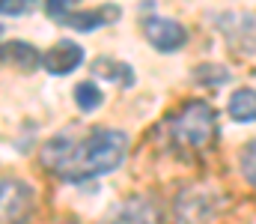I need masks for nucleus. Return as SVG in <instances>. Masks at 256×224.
<instances>
[{
    "mask_svg": "<svg viewBox=\"0 0 256 224\" xmlns=\"http://www.w3.org/2000/svg\"><path fill=\"white\" fill-rule=\"evenodd\" d=\"M220 191L212 185H191L176 200V221L179 224H208L220 209Z\"/></svg>",
    "mask_w": 256,
    "mask_h": 224,
    "instance_id": "5",
    "label": "nucleus"
},
{
    "mask_svg": "<svg viewBox=\"0 0 256 224\" xmlns=\"http://www.w3.org/2000/svg\"><path fill=\"white\" fill-rule=\"evenodd\" d=\"M36 206V191L30 182L0 173V224H27Z\"/></svg>",
    "mask_w": 256,
    "mask_h": 224,
    "instance_id": "4",
    "label": "nucleus"
},
{
    "mask_svg": "<svg viewBox=\"0 0 256 224\" xmlns=\"http://www.w3.org/2000/svg\"><path fill=\"white\" fill-rule=\"evenodd\" d=\"M242 173L250 185H256V141L242 149Z\"/></svg>",
    "mask_w": 256,
    "mask_h": 224,
    "instance_id": "14",
    "label": "nucleus"
},
{
    "mask_svg": "<svg viewBox=\"0 0 256 224\" xmlns=\"http://www.w3.org/2000/svg\"><path fill=\"white\" fill-rule=\"evenodd\" d=\"M102 224H161V212L149 197L122 200Z\"/></svg>",
    "mask_w": 256,
    "mask_h": 224,
    "instance_id": "8",
    "label": "nucleus"
},
{
    "mask_svg": "<svg viewBox=\"0 0 256 224\" xmlns=\"http://www.w3.org/2000/svg\"><path fill=\"white\" fill-rule=\"evenodd\" d=\"M0 36H3V27H0Z\"/></svg>",
    "mask_w": 256,
    "mask_h": 224,
    "instance_id": "16",
    "label": "nucleus"
},
{
    "mask_svg": "<svg viewBox=\"0 0 256 224\" xmlns=\"http://www.w3.org/2000/svg\"><path fill=\"white\" fill-rule=\"evenodd\" d=\"M0 60L18 66V69H24V72H33V69L42 63V57L36 54V48L27 45V42H9V45H3V48H0Z\"/></svg>",
    "mask_w": 256,
    "mask_h": 224,
    "instance_id": "10",
    "label": "nucleus"
},
{
    "mask_svg": "<svg viewBox=\"0 0 256 224\" xmlns=\"http://www.w3.org/2000/svg\"><path fill=\"white\" fill-rule=\"evenodd\" d=\"M128 152V135L120 129H86L63 132L42 147V164L68 182L104 176L122 164Z\"/></svg>",
    "mask_w": 256,
    "mask_h": 224,
    "instance_id": "1",
    "label": "nucleus"
},
{
    "mask_svg": "<svg viewBox=\"0 0 256 224\" xmlns=\"http://www.w3.org/2000/svg\"><path fill=\"white\" fill-rule=\"evenodd\" d=\"M102 90L92 84V81H84V84H78L74 87V102H78V108L80 111H96L98 105H102Z\"/></svg>",
    "mask_w": 256,
    "mask_h": 224,
    "instance_id": "13",
    "label": "nucleus"
},
{
    "mask_svg": "<svg viewBox=\"0 0 256 224\" xmlns=\"http://www.w3.org/2000/svg\"><path fill=\"white\" fill-rule=\"evenodd\" d=\"M170 132H173L176 147L191 149V152H202L218 138V114L212 111V105L194 99L173 117Z\"/></svg>",
    "mask_w": 256,
    "mask_h": 224,
    "instance_id": "2",
    "label": "nucleus"
},
{
    "mask_svg": "<svg viewBox=\"0 0 256 224\" xmlns=\"http://www.w3.org/2000/svg\"><path fill=\"white\" fill-rule=\"evenodd\" d=\"M218 30L238 54H256V18L250 12H224L218 15Z\"/></svg>",
    "mask_w": 256,
    "mask_h": 224,
    "instance_id": "6",
    "label": "nucleus"
},
{
    "mask_svg": "<svg viewBox=\"0 0 256 224\" xmlns=\"http://www.w3.org/2000/svg\"><path fill=\"white\" fill-rule=\"evenodd\" d=\"M45 12L57 24L80 30V33H92L96 27H104V24L120 18V6H114V3L110 6H98V9H78L68 0H51V3H45Z\"/></svg>",
    "mask_w": 256,
    "mask_h": 224,
    "instance_id": "3",
    "label": "nucleus"
},
{
    "mask_svg": "<svg viewBox=\"0 0 256 224\" xmlns=\"http://www.w3.org/2000/svg\"><path fill=\"white\" fill-rule=\"evenodd\" d=\"M92 72L98 75V78H104V81H116V84H122V87H131V84H134V69H131L128 63L110 60V57H98V60L92 63Z\"/></svg>",
    "mask_w": 256,
    "mask_h": 224,
    "instance_id": "12",
    "label": "nucleus"
},
{
    "mask_svg": "<svg viewBox=\"0 0 256 224\" xmlns=\"http://www.w3.org/2000/svg\"><path fill=\"white\" fill-rule=\"evenodd\" d=\"M80 63H84V48L78 42H72V39L57 42L51 51L42 54V66L51 75H68V72H74Z\"/></svg>",
    "mask_w": 256,
    "mask_h": 224,
    "instance_id": "9",
    "label": "nucleus"
},
{
    "mask_svg": "<svg viewBox=\"0 0 256 224\" xmlns=\"http://www.w3.org/2000/svg\"><path fill=\"white\" fill-rule=\"evenodd\" d=\"M226 111H230V117L236 123H254L256 120V90H248V87L236 90L230 96V108Z\"/></svg>",
    "mask_w": 256,
    "mask_h": 224,
    "instance_id": "11",
    "label": "nucleus"
},
{
    "mask_svg": "<svg viewBox=\"0 0 256 224\" xmlns=\"http://www.w3.org/2000/svg\"><path fill=\"white\" fill-rule=\"evenodd\" d=\"M143 33H146V39L152 42V48H158L161 54H173V51H179V48L188 42V30H185L179 21L164 18V15L146 18Z\"/></svg>",
    "mask_w": 256,
    "mask_h": 224,
    "instance_id": "7",
    "label": "nucleus"
},
{
    "mask_svg": "<svg viewBox=\"0 0 256 224\" xmlns=\"http://www.w3.org/2000/svg\"><path fill=\"white\" fill-rule=\"evenodd\" d=\"M30 9H33V3H27V0H0V15H24Z\"/></svg>",
    "mask_w": 256,
    "mask_h": 224,
    "instance_id": "15",
    "label": "nucleus"
}]
</instances>
